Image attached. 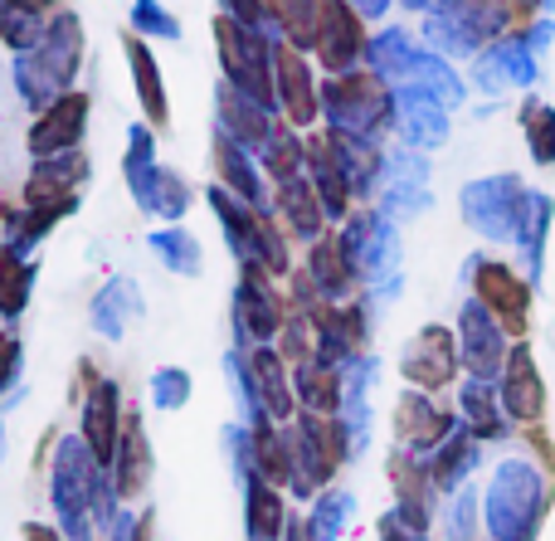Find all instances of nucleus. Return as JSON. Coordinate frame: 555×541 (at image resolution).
Masks as SVG:
<instances>
[{
    "instance_id": "f257e3e1",
    "label": "nucleus",
    "mask_w": 555,
    "mask_h": 541,
    "mask_svg": "<svg viewBox=\"0 0 555 541\" xmlns=\"http://www.w3.org/2000/svg\"><path fill=\"white\" fill-rule=\"evenodd\" d=\"M478 288H482V298H488V308L498 312L507 327H521V312H527V288H521L512 273L482 269V273H478Z\"/></svg>"
},
{
    "instance_id": "f03ea898",
    "label": "nucleus",
    "mask_w": 555,
    "mask_h": 541,
    "mask_svg": "<svg viewBox=\"0 0 555 541\" xmlns=\"http://www.w3.org/2000/svg\"><path fill=\"white\" fill-rule=\"evenodd\" d=\"M83 98H64V103L49 113V123H39L35 127V137H29V146L35 152H54V146H64V142H74L78 132H83Z\"/></svg>"
},
{
    "instance_id": "7ed1b4c3",
    "label": "nucleus",
    "mask_w": 555,
    "mask_h": 541,
    "mask_svg": "<svg viewBox=\"0 0 555 541\" xmlns=\"http://www.w3.org/2000/svg\"><path fill=\"white\" fill-rule=\"evenodd\" d=\"M254 371H259V381H263V396H269V405L278 410V415H287V405H293V400H287L283 371H273V357H269V351H259V357H254Z\"/></svg>"
},
{
    "instance_id": "20e7f679",
    "label": "nucleus",
    "mask_w": 555,
    "mask_h": 541,
    "mask_svg": "<svg viewBox=\"0 0 555 541\" xmlns=\"http://www.w3.org/2000/svg\"><path fill=\"white\" fill-rule=\"evenodd\" d=\"M20 298H25V269H20V263L0 249V308L15 312Z\"/></svg>"
},
{
    "instance_id": "39448f33",
    "label": "nucleus",
    "mask_w": 555,
    "mask_h": 541,
    "mask_svg": "<svg viewBox=\"0 0 555 541\" xmlns=\"http://www.w3.org/2000/svg\"><path fill=\"white\" fill-rule=\"evenodd\" d=\"M283 205H287V215H293L302 230H317V205H307V191L287 185V191H283Z\"/></svg>"
},
{
    "instance_id": "423d86ee",
    "label": "nucleus",
    "mask_w": 555,
    "mask_h": 541,
    "mask_svg": "<svg viewBox=\"0 0 555 541\" xmlns=\"http://www.w3.org/2000/svg\"><path fill=\"white\" fill-rule=\"evenodd\" d=\"M107 425H113V396H98V405H93V449L98 454H107Z\"/></svg>"
},
{
    "instance_id": "0eeeda50",
    "label": "nucleus",
    "mask_w": 555,
    "mask_h": 541,
    "mask_svg": "<svg viewBox=\"0 0 555 541\" xmlns=\"http://www.w3.org/2000/svg\"><path fill=\"white\" fill-rule=\"evenodd\" d=\"M29 541H54L49 532H39V527H29Z\"/></svg>"
}]
</instances>
